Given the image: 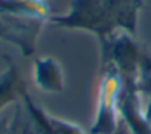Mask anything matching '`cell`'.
Wrapping results in <instances>:
<instances>
[{"label": "cell", "mask_w": 151, "mask_h": 134, "mask_svg": "<svg viewBox=\"0 0 151 134\" xmlns=\"http://www.w3.org/2000/svg\"><path fill=\"white\" fill-rule=\"evenodd\" d=\"M47 24L60 29L89 33L99 44L119 33L104 0H70L68 10L63 15H50Z\"/></svg>", "instance_id": "cell-1"}, {"label": "cell", "mask_w": 151, "mask_h": 134, "mask_svg": "<svg viewBox=\"0 0 151 134\" xmlns=\"http://www.w3.org/2000/svg\"><path fill=\"white\" fill-rule=\"evenodd\" d=\"M122 92V79L111 63H101V78L98 87L94 118L89 134H114L120 123L119 97Z\"/></svg>", "instance_id": "cell-2"}, {"label": "cell", "mask_w": 151, "mask_h": 134, "mask_svg": "<svg viewBox=\"0 0 151 134\" xmlns=\"http://www.w3.org/2000/svg\"><path fill=\"white\" fill-rule=\"evenodd\" d=\"M99 45H101V63H111L117 69L122 79V86H137L143 50L135 42L133 36L119 31Z\"/></svg>", "instance_id": "cell-3"}, {"label": "cell", "mask_w": 151, "mask_h": 134, "mask_svg": "<svg viewBox=\"0 0 151 134\" xmlns=\"http://www.w3.org/2000/svg\"><path fill=\"white\" fill-rule=\"evenodd\" d=\"M46 18L21 16V15L0 13V40L12 44L23 57L36 53V44L47 24Z\"/></svg>", "instance_id": "cell-4"}, {"label": "cell", "mask_w": 151, "mask_h": 134, "mask_svg": "<svg viewBox=\"0 0 151 134\" xmlns=\"http://www.w3.org/2000/svg\"><path fill=\"white\" fill-rule=\"evenodd\" d=\"M20 102L23 104L24 110L28 111L29 118L37 126L41 134H86L76 123H72V121L62 120V118H57L54 115L47 113L41 105L34 102V99L29 95L28 87L23 91Z\"/></svg>", "instance_id": "cell-5"}, {"label": "cell", "mask_w": 151, "mask_h": 134, "mask_svg": "<svg viewBox=\"0 0 151 134\" xmlns=\"http://www.w3.org/2000/svg\"><path fill=\"white\" fill-rule=\"evenodd\" d=\"M119 116L132 134H151L137 86H122L119 97Z\"/></svg>", "instance_id": "cell-6"}, {"label": "cell", "mask_w": 151, "mask_h": 134, "mask_svg": "<svg viewBox=\"0 0 151 134\" xmlns=\"http://www.w3.org/2000/svg\"><path fill=\"white\" fill-rule=\"evenodd\" d=\"M33 81L46 94H62L65 89L63 66L55 57H37L33 65Z\"/></svg>", "instance_id": "cell-7"}, {"label": "cell", "mask_w": 151, "mask_h": 134, "mask_svg": "<svg viewBox=\"0 0 151 134\" xmlns=\"http://www.w3.org/2000/svg\"><path fill=\"white\" fill-rule=\"evenodd\" d=\"M7 68L0 73V113L10 105H17L21 100V94L26 89L23 76L18 66L12 60L4 57Z\"/></svg>", "instance_id": "cell-8"}, {"label": "cell", "mask_w": 151, "mask_h": 134, "mask_svg": "<svg viewBox=\"0 0 151 134\" xmlns=\"http://www.w3.org/2000/svg\"><path fill=\"white\" fill-rule=\"evenodd\" d=\"M104 4L117 29L133 36L138 28V18L143 8V0H104Z\"/></svg>", "instance_id": "cell-9"}, {"label": "cell", "mask_w": 151, "mask_h": 134, "mask_svg": "<svg viewBox=\"0 0 151 134\" xmlns=\"http://www.w3.org/2000/svg\"><path fill=\"white\" fill-rule=\"evenodd\" d=\"M0 13L21 16L50 18V4L47 0H0Z\"/></svg>", "instance_id": "cell-10"}, {"label": "cell", "mask_w": 151, "mask_h": 134, "mask_svg": "<svg viewBox=\"0 0 151 134\" xmlns=\"http://www.w3.org/2000/svg\"><path fill=\"white\" fill-rule=\"evenodd\" d=\"M0 134H41L37 126L33 123L23 104L18 102L10 121L0 124Z\"/></svg>", "instance_id": "cell-11"}, {"label": "cell", "mask_w": 151, "mask_h": 134, "mask_svg": "<svg viewBox=\"0 0 151 134\" xmlns=\"http://www.w3.org/2000/svg\"><path fill=\"white\" fill-rule=\"evenodd\" d=\"M137 91L140 95L151 99V52H148V50H143V53H141Z\"/></svg>", "instance_id": "cell-12"}, {"label": "cell", "mask_w": 151, "mask_h": 134, "mask_svg": "<svg viewBox=\"0 0 151 134\" xmlns=\"http://www.w3.org/2000/svg\"><path fill=\"white\" fill-rule=\"evenodd\" d=\"M114 134H132L130 131H128V128L125 126V123L120 120V123H119V126H117V129L114 131Z\"/></svg>", "instance_id": "cell-13"}, {"label": "cell", "mask_w": 151, "mask_h": 134, "mask_svg": "<svg viewBox=\"0 0 151 134\" xmlns=\"http://www.w3.org/2000/svg\"><path fill=\"white\" fill-rule=\"evenodd\" d=\"M145 116H146L148 124H150V128H151V99L148 100V104L145 105Z\"/></svg>", "instance_id": "cell-14"}]
</instances>
